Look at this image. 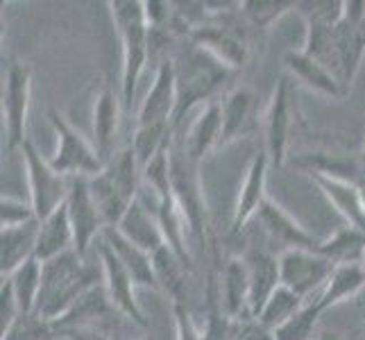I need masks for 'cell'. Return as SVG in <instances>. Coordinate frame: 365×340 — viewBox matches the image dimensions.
I'll list each match as a JSON object with an SVG mask.
<instances>
[{
    "label": "cell",
    "mask_w": 365,
    "mask_h": 340,
    "mask_svg": "<svg viewBox=\"0 0 365 340\" xmlns=\"http://www.w3.org/2000/svg\"><path fill=\"white\" fill-rule=\"evenodd\" d=\"M170 59L175 66V80H178V109L173 120V128L178 132L188 111L216 100L225 82L234 78V71L191 39H182L173 50Z\"/></svg>",
    "instance_id": "6da1fadb"
},
{
    "label": "cell",
    "mask_w": 365,
    "mask_h": 340,
    "mask_svg": "<svg viewBox=\"0 0 365 340\" xmlns=\"http://www.w3.org/2000/svg\"><path fill=\"white\" fill-rule=\"evenodd\" d=\"M207 14L188 34V39L205 48L234 73L250 59V32L241 3H205Z\"/></svg>",
    "instance_id": "7a4b0ae2"
},
{
    "label": "cell",
    "mask_w": 365,
    "mask_h": 340,
    "mask_svg": "<svg viewBox=\"0 0 365 340\" xmlns=\"http://www.w3.org/2000/svg\"><path fill=\"white\" fill-rule=\"evenodd\" d=\"M98 282H103V270L98 274L91 263H86V257H80L75 249L50 259L43 263L41 293L34 311L41 318L55 322Z\"/></svg>",
    "instance_id": "3957f363"
},
{
    "label": "cell",
    "mask_w": 365,
    "mask_h": 340,
    "mask_svg": "<svg viewBox=\"0 0 365 340\" xmlns=\"http://www.w3.org/2000/svg\"><path fill=\"white\" fill-rule=\"evenodd\" d=\"M107 7L111 11V21H114L116 34L123 46L118 91L123 98V109L130 111L138 80L150 64V28L141 0H111Z\"/></svg>",
    "instance_id": "277c9868"
},
{
    "label": "cell",
    "mask_w": 365,
    "mask_h": 340,
    "mask_svg": "<svg viewBox=\"0 0 365 340\" xmlns=\"http://www.w3.org/2000/svg\"><path fill=\"white\" fill-rule=\"evenodd\" d=\"M89 188L105 225L116 227L128 213V209L138 200L143 188L141 166H138L132 145L118 150L105 163L103 170L89 177Z\"/></svg>",
    "instance_id": "5b68a950"
},
{
    "label": "cell",
    "mask_w": 365,
    "mask_h": 340,
    "mask_svg": "<svg viewBox=\"0 0 365 340\" xmlns=\"http://www.w3.org/2000/svg\"><path fill=\"white\" fill-rule=\"evenodd\" d=\"M200 166L186 155V148L182 136L178 132L170 138V184H173V197L178 202L180 211L188 222V230L205 243L209 238V211L207 200L200 182Z\"/></svg>",
    "instance_id": "8992f818"
},
{
    "label": "cell",
    "mask_w": 365,
    "mask_h": 340,
    "mask_svg": "<svg viewBox=\"0 0 365 340\" xmlns=\"http://www.w3.org/2000/svg\"><path fill=\"white\" fill-rule=\"evenodd\" d=\"M48 120L57 136L55 155L50 159L53 168L64 177H93L105 168L103 159L98 157L96 148L59 109L48 111Z\"/></svg>",
    "instance_id": "52a82bcc"
},
{
    "label": "cell",
    "mask_w": 365,
    "mask_h": 340,
    "mask_svg": "<svg viewBox=\"0 0 365 340\" xmlns=\"http://www.w3.org/2000/svg\"><path fill=\"white\" fill-rule=\"evenodd\" d=\"M32 64L23 59H11L3 82V123L7 150L14 153L28 141V113L32 100Z\"/></svg>",
    "instance_id": "ba28073f"
},
{
    "label": "cell",
    "mask_w": 365,
    "mask_h": 340,
    "mask_svg": "<svg viewBox=\"0 0 365 340\" xmlns=\"http://www.w3.org/2000/svg\"><path fill=\"white\" fill-rule=\"evenodd\" d=\"M293 116H295L293 78L284 73L277 80L266 113H263V150L268 153L272 168H282L288 159Z\"/></svg>",
    "instance_id": "9c48e42d"
},
{
    "label": "cell",
    "mask_w": 365,
    "mask_h": 340,
    "mask_svg": "<svg viewBox=\"0 0 365 340\" xmlns=\"http://www.w3.org/2000/svg\"><path fill=\"white\" fill-rule=\"evenodd\" d=\"M23 161H25V172H28V186H30V202L34 207L36 218L43 220L48 218L55 209L66 205L68 191H71V180L59 175L53 163L43 159V155L36 150V145L25 141L23 148Z\"/></svg>",
    "instance_id": "30bf717a"
},
{
    "label": "cell",
    "mask_w": 365,
    "mask_h": 340,
    "mask_svg": "<svg viewBox=\"0 0 365 340\" xmlns=\"http://www.w3.org/2000/svg\"><path fill=\"white\" fill-rule=\"evenodd\" d=\"M334 263L316 249H284L279 252V279L302 299H313L329 282Z\"/></svg>",
    "instance_id": "8fae6325"
},
{
    "label": "cell",
    "mask_w": 365,
    "mask_h": 340,
    "mask_svg": "<svg viewBox=\"0 0 365 340\" xmlns=\"http://www.w3.org/2000/svg\"><path fill=\"white\" fill-rule=\"evenodd\" d=\"M96 257L100 263V270H103V279H105V288L109 293V299H111V304H114V309L118 311V316L130 320L143 334H148L150 322L145 318L141 304L136 302V284L132 282L128 270L123 268V263L114 254V249L109 247V243L103 241V236L98 238Z\"/></svg>",
    "instance_id": "7c38bea8"
},
{
    "label": "cell",
    "mask_w": 365,
    "mask_h": 340,
    "mask_svg": "<svg viewBox=\"0 0 365 340\" xmlns=\"http://www.w3.org/2000/svg\"><path fill=\"white\" fill-rule=\"evenodd\" d=\"M338 59H341V80L345 93L351 91L359 68L365 57V0H347L343 19L336 28Z\"/></svg>",
    "instance_id": "4fadbf2b"
},
{
    "label": "cell",
    "mask_w": 365,
    "mask_h": 340,
    "mask_svg": "<svg viewBox=\"0 0 365 340\" xmlns=\"http://www.w3.org/2000/svg\"><path fill=\"white\" fill-rule=\"evenodd\" d=\"M268 170H270V159L266 150H257L250 159V166L245 170V177L241 184V191L236 197V207L232 213V222H230V238H238L245 227L259 216L261 207L266 205L268 200Z\"/></svg>",
    "instance_id": "5bb4252c"
},
{
    "label": "cell",
    "mask_w": 365,
    "mask_h": 340,
    "mask_svg": "<svg viewBox=\"0 0 365 340\" xmlns=\"http://www.w3.org/2000/svg\"><path fill=\"white\" fill-rule=\"evenodd\" d=\"M68 216L75 232V252L80 257L89 254L93 247L96 238L103 236L107 225L100 216V209L93 202L91 188H89V177H73L71 180V191H68Z\"/></svg>",
    "instance_id": "9a60e30c"
},
{
    "label": "cell",
    "mask_w": 365,
    "mask_h": 340,
    "mask_svg": "<svg viewBox=\"0 0 365 340\" xmlns=\"http://www.w3.org/2000/svg\"><path fill=\"white\" fill-rule=\"evenodd\" d=\"M123 98L107 80L100 82V89L93 96V109H91V143L96 148L98 157L107 163L114 157L116 138L120 130V116H123Z\"/></svg>",
    "instance_id": "2e32d148"
},
{
    "label": "cell",
    "mask_w": 365,
    "mask_h": 340,
    "mask_svg": "<svg viewBox=\"0 0 365 340\" xmlns=\"http://www.w3.org/2000/svg\"><path fill=\"white\" fill-rule=\"evenodd\" d=\"M178 109V80H175L173 59L157 64L153 86L148 89L141 107L136 113V125H170ZM175 130V128H173Z\"/></svg>",
    "instance_id": "e0dca14e"
},
{
    "label": "cell",
    "mask_w": 365,
    "mask_h": 340,
    "mask_svg": "<svg viewBox=\"0 0 365 340\" xmlns=\"http://www.w3.org/2000/svg\"><path fill=\"white\" fill-rule=\"evenodd\" d=\"M263 234H266L272 243H279L284 249H316L320 247L322 238L313 236L304 225L295 220L282 205H277L272 197L266 200L257 216Z\"/></svg>",
    "instance_id": "ac0fdd59"
},
{
    "label": "cell",
    "mask_w": 365,
    "mask_h": 340,
    "mask_svg": "<svg viewBox=\"0 0 365 340\" xmlns=\"http://www.w3.org/2000/svg\"><path fill=\"white\" fill-rule=\"evenodd\" d=\"M284 68H286V75H291L293 80L302 82L307 89L316 91L322 98L343 100L347 96L341 80H338L327 66H322L320 61H316L311 55H307L302 48L286 50L284 53Z\"/></svg>",
    "instance_id": "d6986e66"
},
{
    "label": "cell",
    "mask_w": 365,
    "mask_h": 340,
    "mask_svg": "<svg viewBox=\"0 0 365 340\" xmlns=\"http://www.w3.org/2000/svg\"><path fill=\"white\" fill-rule=\"evenodd\" d=\"M186 155L191 157L197 166L202 163L213 150L222 148V103L213 100L205 105L193 118L191 128L182 136Z\"/></svg>",
    "instance_id": "ffe728a7"
},
{
    "label": "cell",
    "mask_w": 365,
    "mask_h": 340,
    "mask_svg": "<svg viewBox=\"0 0 365 340\" xmlns=\"http://www.w3.org/2000/svg\"><path fill=\"white\" fill-rule=\"evenodd\" d=\"M222 103V145H230L259 128L257 93L250 86H236Z\"/></svg>",
    "instance_id": "44dd1931"
},
{
    "label": "cell",
    "mask_w": 365,
    "mask_h": 340,
    "mask_svg": "<svg viewBox=\"0 0 365 340\" xmlns=\"http://www.w3.org/2000/svg\"><path fill=\"white\" fill-rule=\"evenodd\" d=\"M116 230L128 238L130 243L145 249L148 254H155L159 247L166 245L155 205H150L143 193L138 195L136 202L128 209L123 220L116 225Z\"/></svg>",
    "instance_id": "7402d4cb"
},
{
    "label": "cell",
    "mask_w": 365,
    "mask_h": 340,
    "mask_svg": "<svg viewBox=\"0 0 365 340\" xmlns=\"http://www.w3.org/2000/svg\"><path fill=\"white\" fill-rule=\"evenodd\" d=\"M309 177L318 186V191L327 197V202L338 211V216L345 220V225L365 232V205H363L361 184L329 177V175H309Z\"/></svg>",
    "instance_id": "603a6c76"
},
{
    "label": "cell",
    "mask_w": 365,
    "mask_h": 340,
    "mask_svg": "<svg viewBox=\"0 0 365 340\" xmlns=\"http://www.w3.org/2000/svg\"><path fill=\"white\" fill-rule=\"evenodd\" d=\"M220 299L230 320L241 322L255 318L250 306V272L243 257H230L220 266Z\"/></svg>",
    "instance_id": "cb8c5ba5"
},
{
    "label": "cell",
    "mask_w": 365,
    "mask_h": 340,
    "mask_svg": "<svg viewBox=\"0 0 365 340\" xmlns=\"http://www.w3.org/2000/svg\"><path fill=\"white\" fill-rule=\"evenodd\" d=\"M250 272V306L252 316H259L263 304L270 299V295L282 286L279 279V254H272L268 249L252 247L243 254Z\"/></svg>",
    "instance_id": "d4e9b609"
},
{
    "label": "cell",
    "mask_w": 365,
    "mask_h": 340,
    "mask_svg": "<svg viewBox=\"0 0 365 340\" xmlns=\"http://www.w3.org/2000/svg\"><path fill=\"white\" fill-rule=\"evenodd\" d=\"M103 241H107L109 247L114 249V254L118 257L123 268L128 270V274L132 277L136 288L141 286V288H155V291H159L153 254H148L145 249L130 243L128 238L116 230V227H107V230L103 232Z\"/></svg>",
    "instance_id": "484cf974"
},
{
    "label": "cell",
    "mask_w": 365,
    "mask_h": 340,
    "mask_svg": "<svg viewBox=\"0 0 365 340\" xmlns=\"http://www.w3.org/2000/svg\"><path fill=\"white\" fill-rule=\"evenodd\" d=\"M75 249V232L71 225L68 207L61 205L48 218L39 220V236H36V252L34 257L41 263L66 254Z\"/></svg>",
    "instance_id": "4316f807"
},
{
    "label": "cell",
    "mask_w": 365,
    "mask_h": 340,
    "mask_svg": "<svg viewBox=\"0 0 365 340\" xmlns=\"http://www.w3.org/2000/svg\"><path fill=\"white\" fill-rule=\"evenodd\" d=\"M114 316H118V311L111 304L109 293L105 288V279H103L93 284L89 291H84L78 297V302L53 324H55V329H59V326H78V324H105Z\"/></svg>",
    "instance_id": "83f0119b"
},
{
    "label": "cell",
    "mask_w": 365,
    "mask_h": 340,
    "mask_svg": "<svg viewBox=\"0 0 365 340\" xmlns=\"http://www.w3.org/2000/svg\"><path fill=\"white\" fill-rule=\"evenodd\" d=\"M36 236H39V220L11 227V230H0V274L3 279L14 274L23 263L34 259Z\"/></svg>",
    "instance_id": "f1b7e54d"
},
{
    "label": "cell",
    "mask_w": 365,
    "mask_h": 340,
    "mask_svg": "<svg viewBox=\"0 0 365 340\" xmlns=\"http://www.w3.org/2000/svg\"><path fill=\"white\" fill-rule=\"evenodd\" d=\"M365 288V268L363 263L354 266H336L329 282L322 288V293L316 297L322 311L343 304V302L356 297Z\"/></svg>",
    "instance_id": "f546056e"
},
{
    "label": "cell",
    "mask_w": 365,
    "mask_h": 340,
    "mask_svg": "<svg viewBox=\"0 0 365 340\" xmlns=\"http://www.w3.org/2000/svg\"><path fill=\"white\" fill-rule=\"evenodd\" d=\"M322 257L329 259L334 266H354L365 259V232L356 227H341L329 238H322L318 247Z\"/></svg>",
    "instance_id": "4dcf8cb0"
},
{
    "label": "cell",
    "mask_w": 365,
    "mask_h": 340,
    "mask_svg": "<svg viewBox=\"0 0 365 340\" xmlns=\"http://www.w3.org/2000/svg\"><path fill=\"white\" fill-rule=\"evenodd\" d=\"M153 263H155L159 291L166 293L170 302H184V284H186V274L191 270L184 266L182 259L168 245H163L153 254Z\"/></svg>",
    "instance_id": "1f68e13d"
},
{
    "label": "cell",
    "mask_w": 365,
    "mask_h": 340,
    "mask_svg": "<svg viewBox=\"0 0 365 340\" xmlns=\"http://www.w3.org/2000/svg\"><path fill=\"white\" fill-rule=\"evenodd\" d=\"M304 304H307V299H302L297 293L291 291V288L279 286L270 295V299L266 302V304H263L257 320L266 326L268 331H274V329H279L282 324H286L288 320H291Z\"/></svg>",
    "instance_id": "d6a6232c"
},
{
    "label": "cell",
    "mask_w": 365,
    "mask_h": 340,
    "mask_svg": "<svg viewBox=\"0 0 365 340\" xmlns=\"http://www.w3.org/2000/svg\"><path fill=\"white\" fill-rule=\"evenodd\" d=\"M41 277H43V263L36 257L30 259L28 263H23L11 277H5L14 286V295L19 299L21 313H34L36 299H39L41 293Z\"/></svg>",
    "instance_id": "836d02e7"
},
{
    "label": "cell",
    "mask_w": 365,
    "mask_h": 340,
    "mask_svg": "<svg viewBox=\"0 0 365 340\" xmlns=\"http://www.w3.org/2000/svg\"><path fill=\"white\" fill-rule=\"evenodd\" d=\"M295 9V0H243L241 3V14L245 16L247 25L259 32L270 30L277 21Z\"/></svg>",
    "instance_id": "e575fe53"
},
{
    "label": "cell",
    "mask_w": 365,
    "mask_h": 340,
    "mask_svg": "<svg viewBox=\"0 0 365 340\" xmlns=\"http://www.w3.org/2000/svg\"><path fill=\"white\" fill-rule=\"evenodd\" d=\"M322 313L324 311L320 309L318 299L316 297L309 299L291 320H288L286 324H282L279 329L272 331L274 340H316L320 336L318 322H320Z\"/></svg>",
    "instance_id": "d590c367"
},
{
    "label": "cell",
    "mask_w": 365,
    "mask_h": 340,
    "mask_svg": "<svg viewBox=\"0 0 365 340\" xmlns=\"http://www.w3.org/2000/svg\"><path fill=\"white\" fill-rule=\"evenodd\" d=\"M0 340H57L55 324L41 318L36 311L21 313V316L0 334Z\"/></svg>",
    "instance_id": "8d00e7d4"
},
{
    "label": "cell",
    "mask_w": 365,
    "mask_h": 340,
    "mask_svg": "<svg viewBox=\"0 0 365 340\" xmlns=\"http://www.w3.org/2000/svg\"><path fill=\"white\" fill-rule=\"evenodd\" d=\"M32 220H39L34 213L32 202H25L21 197L3 193V197H0V227H3V230L28 225Z\"/></svg>",
    "instance_id": "74e56055"
},
{
    "label": "cell",
    "mask_w": 365,
    "mask_h": 340,
    "mask_svg": "<svg viewBox=\"0 0 365 340\" xmlns=\"http://www.w3.org/2000/svg\"><path fill=\"white\" fill-rule=\"evenodd\" d=\"M173 309V324H175V338L178 340H207L205 329L197 326L191 311L186 309V302H170Z\"/></svg>",
    "instance_id": "f35d334b"
},
{
    "label": "cell",
    "mask_w": 365,
    "mask_h": 340,
    "mask_svg": "<svg viewBox=\"0 0 365 340\" xmlns=\"http://www.w3.org/2000/svg\"><path fill=\"white\" fill-rule=\"evenodd\" d=\"M57 340H114V334L107 324H78V326H59L55 329Z\"/></svg>",
    "instance_id": "ab89813d"
},
{
    "label": "cell",
    "mask_w": 365,
    "mask_h": 340,
    "mask_svg": "<svg viewBox=\"0 0 365 340\" xmlns=\"http://www.w3.org/2000/svg\"><path fill=\"white\" fill-rule=\"evenodd\" d=\"M19 316H21V306L14 295V286H11L9 279H3V286H0V334Z\"/></svg>",
    "instance_id": "60d3db41"
},
{
    "label": "cell",
    "mask_w": 365,
    "mask_h": 340,
    "mask_svg": "<svg viewBox=\"0 0 365 340\" xmlns=\"http://www.w3.org/2000/svg\"><path fill=\"white\" fill-rule=\"evenodd\" d=\"M114 340H153L148 334H143V336H132V338H128V336H116L114 334Z\"/></svg>",
    "instance_id": "b9f144b4"
},
{
    "label": "cell",
    "mask_w": 365,
    "mask_h": 340,
    "mask_svg": "<svg viewBox=\"0 0 365 340\" xmlns=\"http://www.w3.org/2000/svg\"><path fill=\"white\" fill-rule=\"evenodd\" d=\"M316 340H343V336L341 334H320Z\"/></svg>",
    "instance_id": "7bdbcfd3"
},
{
    "label": "cell",
    "mask_w": 365,
    "mask_h": 340,
    "mask_svg": "<svg viewBox=\"0 0 365 340\" xmlns=\"http://www.w3.org/2000/svg\"><path fill=\"white\" fill-rule=\"evenodd\" d=\"M359 157H361V163H363V168H365V143H363V148H361V153H359Z\"/></svg>",
    "instance_id": "ee69618b"
},
{
    "label": "cell",
    "mask_w": 365,
    "mask_h": 340,
    "mask_svg": "<svg viewBox=\"0 0 365 340\" xmlns=\"http://www.w3.org/2000/svg\"><path fill=\"white\" fill-rule=\"evenodd\" d=\"M361 193H363V205H365V180L361 182Z\"/></svg>",
    "instance_id": "f6af8a7d"
},
{
    "label": "cell",
    "mask_w": 365,
    "mask_h": 340,
    "mask_svg": "<svg viewBox=\"0 0 365 340\" xmlns=\"http://www.w3.org/2000/svg\"><path fill=\"white\" fill-rule=\"evenodd\" d=\"M363 268H365V259H363Z\"/></svg>",
    "instance_id": "bcb514c9"
}]
</instances>
